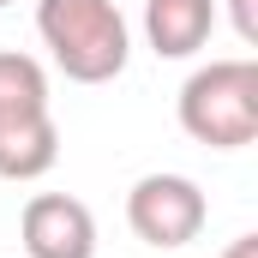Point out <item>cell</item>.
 <instances>
[{
  "label": "cell",
  "instance_id": "obj_3",
  "mask_svg": "<svg viewBox=\"0 0 258 258\" xmlns=\"http://www.w3.org/2000/svg\"><path fill=\"white\" fill-rule=\"evenodd\" d=\"M204 222H210V204H204L192 174H138V180H132L126 228L144 246L174 252V246H186V240L204 234Z\"/></svg>",
  "mask_w": 258,
  "mask_h": 258
},
{
  "label": "cell",
  "instance_id": "obj_2",
  "mask_svg": "<svg viewBox=\"0 0 258 258\" xmlns=\"http://www.w3.org/2000/svg\"><path fill=\"white\" fill-rule=\"evenodd\" d=\"M180 132L210 150H246L258 138V60H210L180 84Z\"/></svg>",
  "mask_w": 258,
  "mask_h": 258
},
{
  "label": "cell",
  "instance_id": "obj_1",
  "mask_svg": "<svg viewBox=\"0 0 258 258\" xmlns=\"http://www.w3.org/2000/svg\"><path fill=\"white\" fill-rule=\"evenodd\" d=\"M36 36L72 84H108L132 60V30L114 0H36Z\"/></svg>",
  "mask_w": 258,
  "mask_h": 258
},
{
  "label": "cell",
  "instance_id": "obj_9",
  "mask_svg": "<svg viewBox=\"0 0 258 258\" xmlns=\"http://www.w3.org/2000/svg\"><path fill=\"white\" fill-rule=\"evenodd\" d=\"M216 258H258V234H240V240H228Z\"/></svg>",
  "mask_w": 258,
  "mask_h": 258
},
{
  "label": "cell",
  "instance_id": "obj_4",
  "mask_svg": "<svg viewBox=\"0 0 258 258\" xmlns=\"http://www.w3.org/2000/svg\"><path fill=\"white\" fill-rule=\"evenodd\" d=\"M18 240L30 258H96V216L72 192H36L18 216Z\"/></svg>",
  "mask_w": 258,
  "mask_h": 258
},
{
  "label": "cell",
  "instance_id": "obj_6",
  "mask_svg": "<svg viewBox=\"0 0 258 258\" xmlns=\"http://www.w3.org/2000/svg\"><path fill=\"white\" fill-rule=\"evenodd\" d=\"M60 162V126L48 114H18L0 120V180H42Z\"/></svg>",
  "mask_w": 258,
  "mask_h": 258
},
{
  "label": "cell",
  "instance_id": "obj_5",
  "mask_svg": "<svg viewBox=\"0 0 258 258\" xmlns=\"http://www.w3.org/2000/svg\"><path fill=\"white\" fill-rule=\"evenodd\" d=\"M216 30V0H144V42L156 60H192Z\"/></svg>",
  "mask_w": 258,
  "mask_h": 258
},
{
  "label": "cell",
  "instance_id": "obj_7",
  "mask_svg": "<svg viewBox=\"0 0 258 258\" xmlns=\"http://www.w3.org/2000/svg\"><path fill=\"white\" fill-rule=\"evenodd\" d=\"M48 66L36 54H18V48H0V120H18V114H48Z\"/></svg>",
  "mask_w": 258,
  "mask_h": 258
},
{
  "label": "cell",
  "instance_id": "obj_10",
  "mask_svg": "<svg viewBox=\"0 0 258 258\" xmlns=\"http://www.w3.org/2000/svg\"><path fill=\"white\" fill-rule=\"evenodd\" d=\"M0 6H12V0H0Z\"/></svg>",
  "mask_w": 258,
  "mask_h": 258
},
{
  "label": "cell",
  "instance_id": "obj_8",
  "mask_svg": "<svg viewBox=\"0 0 258 258\" xmlns=\"http://www.w3.org/2000/svg\"><path fill=\"white\" fill-rule=\"evenodd\" d=\"M234 6V30H240V42H258V0H228Z\"/></svg>",
  "mask_w": 258,
  "mask_h": 258
}]
</instances>
